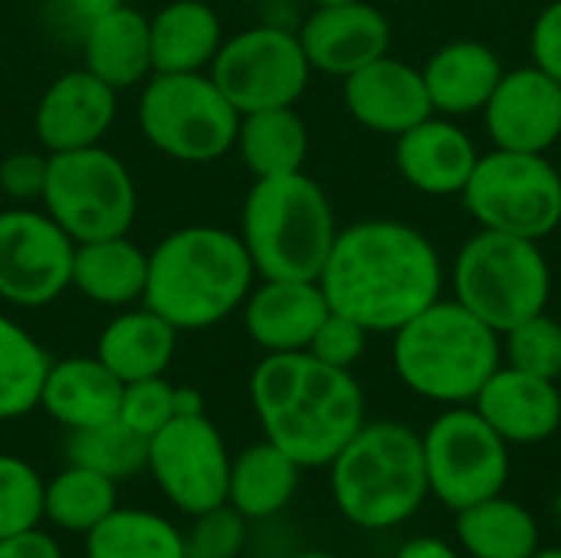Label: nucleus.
Instances as JSON below:
<instances>
[{"instance_id":"obj_9","label":"nucleus","mask_w":561,"mask_h":558,"mask_svg":"<svg viewBox=\"0 0 561 558\" xmlns=\"http://www.w3.org/2000/svg\"><path fill=\"white\" fill-rule=\"evenodd\" d=\"M39 201L76 243L122 237L138 214L131 171L102 145L49 155Z\"/></svg>"},{"instance_id":"obj_11","label":"nucleus","mask_w":561,"mask_h":558,"mask_svg":"<svg viewBox=\"0 0 561 558\" xmlns=\"http://www.w3.org/2000/svg\"><path fill=\"white\" fill-rule=\"evenodd\" d=\"M424 467L427 487L447 510H467L503 493L510 480V444L483 421L477 408L444 411L427 434Z\"/></svg>"},{"instance_id":"obj_16","label":"nucleus","mask_w":561,"mask_h":558,"mask_svg":"<svg viewBox=\"0 0 561 558\" xmlns=\"http://www.w3.org/2000/svg\"><path fill=\"white\" fill-rule=\"evenodd\" d=\"M118 112V92L85 66L69 69L46 86L36 102L33 128L46 155L102 145Z\"/></svg>"},{"instance_id":"obj_2","label":"nucleus","mask_w":561,"mask_h":558,"mask_svg":"<svg viewBox=\"0 0 561 558\" xmlns=\"http://www.w3.org/2000/svg\"><path fill=\"white\" fill-rule=\"evenodd\" d=\"M250 401L263 437L302 470L329 467L365 424V395L352 372L309 352H276L250 375Z\"/></svg>"},{"instance_id":"obj_3","label":"nucleus","mask_w":561,"mask_h":558,"mask_svg":"<svg viewBox=\"0 0 561 558\" xmlns=\"http://www.w3.org/2000/svg\"><path fill=\"white\" fill-rule=\"evenodd\" d=\"M256 270L240 234L224 227H181L148 253L145 306L178 332H201L230 319L253 289Z\"/></svg>"},{"instance_id":"obj_23","label":"nucleus","mask_w":561,"mask_h":558,"mask_svg":"<svg viewBox=\"0 0 561 558\" xmlns=\"http://www.w3.org/2000/svg\"><path fill=\"white\" fill-rule=\"evenodd\" d=\"M421 76L434 112L457 118L486 109L503 79V62L496 49L480 39H454L424 62Z\"/></svg>"},{"instance_id":"obj_10","label":"nucleus","mask_w":561,"mask_h":558,"mask_svg":"<svg viewBox=\"0 0 561 558\" xmlns=\"http://www.w3.org/2000/svg\"><path fill=\"white\" fill-rule=\"evenodd\" d=\"M463 204L483 230L539 243L561 224V174L546 155L496 148L480 155Z\"/></svg>"},{"instance_id":"obj_1","label":"nucleus","mask_w":561,"mask_h":558,"mask_svg":"<svg viewBox=\"0 0 561 558\" xmlns=\"http://www.w3.org/2000/svg\"><path fill=\"white\" fill-rule=\"evenodd\" d=\"M329 309L368 332H398L440 299L444 266L434 243L401 220H362L335 234L319 273Z\"/></svg>"},{"instance_id":"obj_31","label":"nucleus","mask_w":561,"mask_h":558,"mask_svg":"<svg viewBox=\"0 0 561 558\" xmlns=\"http://www.w3.org/2000/svg\"><path fill=\"white\" fill-rule=\"evenodd\" d=\"M85 558H187V539L151 510H115L85 536Z\"/></svg>"},{"instance_id":"obj_33","label":"nucleus","mask_w":561,"mask_h":558,"mask_svg":"<svg viewBox=\"0 0 561 558\" xmlns=\"http://www.w3.org/2000/svg\"><path fill=\"white\" fill-rule=\"evenodd\" d=\"M53 358L13 319L0 316V421H13L39 408L43 382Z\"/></svg>"},{"instance_id":"obj_22","label":"nucleus","mask_w":561,"mask_h":558,"mask_svg":"<svg viewBox=\"0 0 561 558\" xmlns=\"http://www.w3.org/2000/svg\"><path fill=\"white\" fill-rule=\"evenodd\" d=\"M122 388L125 385L95 355L59 358L46 372L39 408L66 431H82L118 418Z\"/></svg>"},{"instance_id":"obj_20","label":"nucleus","mask_w":561,"mask_h":558,"mask_svg":"<svg viewBox=\"0 0 561 558\" xmlns=\"http://www.w3.org/2000/svg\"><path fill=\"white\" fill-rule=\"evenodd\" d=\"M477 161L480 151L473 138L447 115H427L414 128L401 132L394 145V164L401 178L431 197L463 194Z\"/></svg>"},{"instance_id":"obj_18","label":"nucleus","mask_w":561,"mask_h":558,"mask_svg":"<svg viewBox=\"0 0 561 558\" xmlns=\"http://www.w3.org/2000/svg\"><path fill=\"white\" fill-rule=\"evenodd\" d=\"M342 95L352 118L378 135H401L424 122L427 115H434L421 69L388 53L362 66L358 72L345 76Z\"/></svg>"},{"instance_id":"obj_47","label":"nucleus","mask_w":561,"mask_h":558,"mask_svg":"<svg viewBox=\"0 0 561 558\" xmlns=\"http://www.w3.org/2000/svg\"><path fill=\"white\" fill-rule=\"evenodd\" d=\"M316 7H339V3H355V0H312Z\"/></svg>"},{"instance_id":"obj_25","label":"nucleus","mask_w":561,"mask_h":558,"mask_svg":"<svg viewBox=\"0 0 561 558\" xmlns=\"http://www.w3.org/2000/svg\"><path fill=\"white\" fill-rule=\"evenodd\" d=\"M178 349V329L145 303L118 312L95 342V358L122 382L164 375Z\"/></svg>"},{"instance_id":"obj_28","label":"nucleus","mask_w":561,"mask_h":558,"mask_svg":"<svg viewBox=\"0 0 561 558\" xmlns=\"http://www.w3.org/2000/svg\"><path fill=\"white\" fill-rule=\"evenodd\" d=\"M299 464L276 444L260 441L230 460L227 503L250 523L270 520L289 506L299 487Z\"/></svg>"},{"instance_id":"obj_19","label":"nucleus","mask_w":561,"mask_h":558,"mask_svg":"<svg viewBox=\"0 0 561 558\" xmlns=\"http://www.w3.org/2000/svg\"><path fill=\"white\" fill-rule=\"evenodd\" d=\"M243 329L266 352H306L329 316L319 280H263L243 299Z\"/></svg>"},{"instance_id":"obj_34","label":"nucleus","mask_w":561,"mask_h":558,"mask_svg":"<svg viewBox=\"0 0 561 558\" xmlns=\"http://www.w3.org/2000/svg\"><path fill=\"white\" fill-rule=\"evenodd\" d=\"M66 457L76 467H89L108 480L135 477L148 467V437L125 428L118 418L108 424L69 431L66 437Z\"/></svg>"},{"instance_id":"obj_7","label":"nucleus","mask_w":561,"mask_h":558,"mask_svg":"<svg viewBox=\"0 0 561 558\" xmlns=\"http://www.w3.org/2000/svg\"><path fill=\"white\" fill-rule=\"evenodd\" d=\"M454 289L460 306L503 335L546 312L552 273L536 240L480 227L457 253Z\"/></svg>"},{"instance_id":"obj_15","label":"nucleus","mask_w":561,"mask_h":558,"mask_svg":"<svg viewBox=\"0 0 561 558\" xmlns=\"http://www.w3.org/2000/svg\"><path fill=\"white\" fill-rule=\"evenodd\" d=\"M483 112L496 148L546 155L561 138V82L539 66L503 72Z\"/></svg>"},{"instance_id":"obj_46","label":"nucleus","mask_w":561,"mask_h":558,"mask_svg":"<svg viewBox=\"0 0 561 558\" xmlns=\"http://www.w3.org/2000/svg\"><path fill=\"white\" fill-rule=\"evenodd\" d=\"M529 558H561V549H539L536 556Z\"/></svg>"},{"instance_id":"obj_29","label":"nucleus","mask_w":561,"mask_h":558,"mask_svg":"<svg viewBox=\"0 0 561 558\" xmlns=\"http://www.w3.org/2000/svg\"><path fill=\"white\" fill-rule=\"evenodd\" d=\"M240 161L253 178H279L302 171L309 155V128L293 105L260 109L240 115L237 141Z\"/></svg>"},{"instance_id":"obj_6","label":"nucleus","mask_w":561,"mask_h":558,"mask_svg":"<svg viewBox=\"0 0 561 558\" xmlns=\"http://www.w3.org/2000/svg\"><path fill=\"white\" fill-rule=\"evenodd\" d=\"M394 372L421 398L467 405L500 368V332L467 306L437 299L394 332Z\"/></svg>"},{"instance_id":"obj_27","label":"nucleus","mask_w":561,"mask_h":558,"mask_svg":"<svg viewBox=\"0 0 561 558\" xmlns=\"http://www.w3.org/2000/svg\"><path fill=\"white\" fill-rule=\"evenodd\" d=\"M148 26L154 72H207L224 43L220 16L204 0H171Z\"/></svg>"},{"instance_id":"obj_26","label":"nucleus","mask_w":561,"mask_h":558,"mask_svg":"<svg viewBox=\"0 0 561 558\" xmlns=\"http://www.w3.org/2000/svg\"><path fill=\"white\" fill-rule=\"evenodd\" d=\"M148 286V253L122 237L76 243L72 253V289L95 306L128 309L145 299Z\"/></svg>"},{"instance_id":"obj_17","label":"nucleus","mask_w":561,"mask_h":558,"mask_svg":"<svg viewBox=\"0 0 561 558\" xmlns=\"http://www.w3.org/2000/svg\"><path fill=\"white\" fill-rule=\"evenodd\" d=\"M296 36L302 43L309 66L316 72L339 76V79L358 72L362 66L381 59L391 49L388 16L365 0L316 7Z\"/></svg>"},{"instance_id":"obj_42","label":"nucleus","mask_w":561,"mask_h":558,"mask_svg":"<svg viewBox=\"0 0 561 558\" xmlns=\"http://www.w3.org/2000/svg\"><path fill=\"white\" fill-rule=\"evenodd\" d=\"M0 558H62V553L53 543V536L30 529V533L0 539Z\"/></svg>"},{"instance_id":"obj_40","label":"nucleus","mask_w":561,"mask_h":558,"mask_svg":"<svg viewBox=\"0 0 561 558\" xmlns=\"http://www.w3.org/2000/svg\"><path fill=\"white\" fill-rule=\"evenodd\" d=\"M49 155L39 151H13L0 161V187L13 201H39L46 184Z\"/></svg>"},{"instance_id":"obj_43","label":"nucleus","mask_w":561,"mask_h":558,"mask_svg":"<svg viewBox=\"0 0 561 558\" xmlns=\"http://www.w3.org/2000/svg\"><path fill=\"white\" fill-rule=\"evenodd\" d=\"M118 3H125V0H56L62 20L72 23V26H79V33H82L92 20H99L102 13L115 10Z\"/></svg>"},{"instance_id":"obj_12","label":"nucleus","mask_w":561,"mask_h":558,"mask_svg":"<svg viewBox=\"0 0 561 558\" xmlns=\"http://www.w3.org/2000/svg\"><path fill=\"white\" fill-rule=\"evenodd\" d=\"M309 76L312 66L299 36L283 26L240 30L220 43L210 62V79L240 115L296 105L309 86Z\"/></svg>"},{"instance_id":"obj_4","label":"nucleus","mask_w":561,"mask_h":558,"mask_svg":"<svg viewBox=\"0 0 561 558\" xmlns=\"http://www.w3.org/2000/svg\"><path fill=\"white\" fill-rule=\"evenodd\" d=\"M329 194L306 171L256 178L240 214V240L260 280H319L335 243Z\"/></svg>"},{"instance_id":"obj_38","label":"nucleus","mask_w":561,"mask_h":558,"mask_svg":"<svg viewBox=\"0 0 561 558\" xmlns=\"http://www.w3.org/2000/svg\"><path fill=\"white\" fill-rule=\"evenodd\" d=\"M243 543H247V520L230 503H220L194 516V529L187 536V556L237 558L243 553Z\"/></svg>"},{"instance_id":"obj_13","label":"nucleus","mask_w":561,"mask_h":558,"mask_svg":"<svg viewBox=\"0 0 561 558\" xmlns=\"http://www.w3.org/2000/svg\"><path fill=\"white\" fill-rule=\"evenodd\" d=\"M230 451L207 414L174 418L148 437V474L168 503L187 516L227 503Z\"/></svg>"},{"instance_id":"obj_41","label":"nucleus","mask_w":561,"mask_h":558,"mask_svg":"<svg viewBox=\"0 0 561 558\" xmlns=\"http://www.w3.org/2000/svg\"><path fill=\"white\" fill-rule=\"evenodd\" d=\"M529 49H533V66H539L556 82H561V0L549 3L539 13V20L533 26Z\"/></svg>"},{"instance_id":"obj_35","label":"nucleus","mask_w":561,"mask_h":558,"mask_svg":"<svg viewBox=\"0 0 561 558\" xmlns=\"http://www.w3.org/2000/svg\"><path fill=\"white\" fill-rule=\"evenodd\" d=\"M43 487L46 483L26 460L0 454V539L39 529Z\"/></svg>"},{"instance_id":"obj_48","label":"nucleus","mask_w":561,"mask_h":558,"mask_svg":"<svg viewBox=\"0 0 561 558\" xmlns=\"http://www.w3.org/2000/svg\"><path fill=\"white\" fill-rule=\"evenodd\" d=\"M299 558H335V556H329V553H306V556H299Z\"/></svg>"},{"instance_id":"obj_30","label":"nucleus","mask_w":561,"mask_h":558,"mask_svg":"<svg viewBox=\"0 0 561 558\" xmlns=\"http://www.w3.org/2000/svg\"><path fill=\"white\" fill-rule=\"evenodd\" d=\"M457 539L473 558H529L539 553L536 516L503 493L457 510Z\"/></svg>"},{"instance_id":"obj_36","label":"nucleus","mask_w":561,"mask_h":558,"mask_svg":"<svg viewBox=\"0 0 561 558\" xmlns=\"http://www.w3.org/2000/svg\"><path fill=\"white\" fill-rule=\"evenodd\" d=\"M506 335V355L510 368H519L526 375H539L549 382L561 378V322L539 312L519 326H513Z\"/></svg>"},{"instance_id":"obj_5","label":"nucleus","mask_w":561,"mask_h":558,"mask_svg":"<svg viewBox=\"0 0 561 558\" xmlns=\"http://www.w3.org/2000/svg\"><path fill=\"white\" fill-rule=\"evenodd\" d=\"M329 470L335 506L358 529H394L431 493L421 434L398 421L362 424Z\"/></svg>"},{"instance_id":"obj_14","label":"nucleus","mask_w":561,"mask_h":558,"mask_svg":"<svg viewBox=\"0 0 561 558\" xmlns=\"http://www.w3.org/2000/svg\"><path fill=\"white\" fill-rule=\"evenodd\" d=\"M76 240L33 207L0 214V299L23 309H39L72 286Z\"/></svg>"},{"instance_id":"obj_32","label":"nucleus","mask_w":561,"mask_h":558,"mask_svg":"<svg viewBox=\"0 0 561 558\" xmlns=\"http://www.w3.org/2000/svg\"><path fill=\"white\" fill-rule=\"evenodd\" d=\"M118 510L115 480L69 464L43 487V520H49L62 533L89 536L108 513Z\"/></svg>"},{"instance_id":"obj_37","label":"nucleus","mask_w":561,"mask_h":558,"mask_svg":"<svg viewBox=\"0 0 561 558\" xmlns=\"http://www.w3.org/2000/svg\"><path fill=\"white\" fill-rule=\"evenodd\" d=\"M178 418V388L164 378H141L122 388L118 421L141 437H154L164 424Z\"/></svg>"},{"instance_id":"obj_24","label":"nucleus","mask_w":561,"mask_h":558,"mask_svg":"<svg viewBox=\"0 0 561 558\" xmlns=\"http://www.w3.org/2000/svg\"><path fill=\"white\" fill-rule=\"evenodd\" d=\"M79 43H82L85 69L102 82H108L115 92L145 82L154 72L148 16L128 3H118L115 10L92 20L79 33Z\"/></svg>"},{"instance_id":"obj_45","label":"nucleus","mask_w":561,"mask_h":558,"mask_svg":"<svg viewBox=\"0 0 561 558\" xmlns=\"http://www.w3.org/2000/svg\"><path fill=\"white\" fill-rule=\"evenodd\" d=\"M191 414H207L204 398L197 388H178V418H191Z\"/></svg>"},{"instance_id":"obj_49","label":"nucleus","mask_w":561,"mask_h":558,"mask_svg":"<svg viewBox=\"0 0 561 558\" xmlns=\"http://www.w3.org/2000/svg\"><path fill=\"white\" fill-rule=\"evenodd\" d=\"M187 558H191V556H187Z\"/></svg>"},{"instance_id":"obj_21","label":"nucleus","mask_w":561,"mask_h":558,"mask_svg":"<svg viewBox=\"0 0 561 558\" xmlns=\"http://www.w3.org/2000/svg\"><path fill=\"white\" fill-rule=\"evenodd\" d=\"M473 405L506 444H539L561 428L559 385L519 368H496Z\"/></svg>"},{"instance_id":"obj_39","label":"nucleus","mask_w":561,"mask_h":558,"mask_svg":"<svg viewBox=\"0 0 561 558\" xmlns=\"http://www.w3.org/2000/svg\"><path fill=\"white\" fill-rule=\"evenodd\" d=\"M368 329L358 326L355 319L329 309V316L322 319V326L316 329L312 342H309V355H316L319 362L332 365V368H345L352 372V365L365 355V345H368Z\"/></svg>"},{"instance_id":"obj_8","label":"nucleus","mask_w":561,"mask_h":558,"mask_svg":"<svg viewBox=\"0 0 561 558\" xmlns=\"http://www.w3.org/2000/svg\"><path fill=\"white\" fill-rule=\"evenodd\" d=\"M138 125L161 155L204 164L233 151L240 112L210 72H151L138 99Z\"/></svg>"},{"instance_id":"obj_44","label":"nucleus","mask_w":561,"mask_h":558,"mask_svg":"<svg viewBox=\"0 0 561 558\" xmlns=\"http://www.w3.org/2000/svg\"><path fill=\"white\" fill-rule=\"evenodd\" d=\"M398 558H460L457 549L444 539H434V536H421V539H411L408 546H401Z\"/></svg>"}]
</instances>
